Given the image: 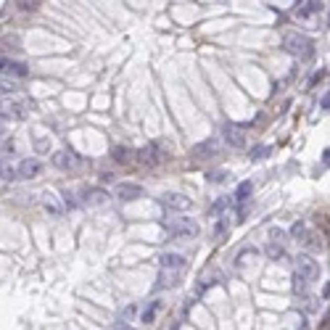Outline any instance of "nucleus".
Masks as SVG:
<instances>
[{
  "label": "nucleus",
  "instance_id": "obj_30",
  "mask_svg": "<svg viewBox=\"0 0 330 330\" xmlns=\"http://www.w3.org/2000/svg\"><path fill=\"white\" fill-rule=\"evenodd\" d=\"M320 106H322V111H330V90L325 95H322V101H320Z\"/></svg>",
  "mask_w": 330,
  "mask_h": 330
},
{
  "label": "nucleus",
  "instance_id": "obj_6",
  "mask_svg": "<svg viewBox=\"0 0 330 330\" xmlns=\"http://www.w3.org/2000/svg\"><path fill=\"white\" fill-rule=\"evenodd\" d=\"M145 193L143 185H137V182H119L117 190H114V196L119 198V201H137Z\"/></svg>",
  "mask_w": 330,
  "mask_h": 330
},
{
  "label": "nucleus",
  "instance_id": "obj_31",
  "mask_svg": "<svg viewBox=\"0 0 330 330\" xmlns=\"http://www.w3.org/2000/svg\"><path fill=\"white\" fill-rule=\"evenodd\" d=\"M209 180H214V182L219 180V182H222V180H225V172H211V174H209Z\"/></svg>",
  "mask_w": 330,
  "mask_h": 330
},
{
  "label": "nucleus",
  "instance_id": "obj_22",
  "mask_svg": "<svg viewBox=\"0 0 330 330\" xmlns=\"http://www.w3.org/2000/svg\"><path fill=\"white\" fill-rule=\"evenodd\" d=\"M251 256H256V251H251V248H248V251H243V254L235 259V267H246V264L251 262Z\"/></svg>",
  "mask_w": 330,
  "mask_h": 330
},
{
  "label": "nucleus",
  "instance_id": "obj_7",
  "mask_svg": "<svg viewBox=\"0 0 330 330\" xmlns=\"http://www.w3.org/2000/svg\"><path fill=\"white\" fill-rule=\"evenodd\" d=\"M161 204H164V209H169V211H188L190 206H193V201H190L188 196H180V193H166L161 198Z\"/></svg>",
  "mask_w": 330,
  "mask_h": 330
},
{
  "label": "nucleus",
  "instance_id": "obj_4",
  "mask_svg": "<svg viewBox=\"0 0 330 330\" xmlns=\"http://www.w3.org/2000/svg\"><path fill=\"white\" fill-rule=\"evenodd\" d=\"M40 204H42V209L50 214V217H61V214L66 211V206L58 201V196L53 193V190H42L40 193Z\"/></svg>",
  "mask_w": 330,
  "mask_h": 330
},
{
  "label": "nucleus",
  "instance_id": "obj_13",
  "mask_svg": "<svg viewBox=\"0 0 330 330\" xmlns=\"http://www.w3.org/2000/svg\"><path fill=\"white\" fill-rule=\"evenodd\" d=\"M222 135H225L227 145H233V148H241V145L246 143V137H243V132H241V127H235V124H227L225 129H222Z\"/></svg>",
  "mask_w": 330,
  "mask_h": 330
},
{
  "label": "nucleus",
  "instance_id": "obj_10",
  "mask_svg": "<svg viewBox=\"0 0 330 330\" xmlns=\"http://www.w3.org/2000/svg\"><path fill=\"white\" fill-rule=\"evenodd\" d=\"M106 201H109V193H106L103 188H87L85 193H82V204L90 206V209H93V206H103Z\"/></svg>",
  "mask_w": 330,
  "mask_h": 330
},
{
  "label": "nucleus",
  "instance_id": "obj_21",
  "mask_svg": "<svg viewBox=\"0 0 330 330\" xmlns=\"http://www.w3.org/2000/svg\"><path fill=\"white\" fill-rule=\"evenodd\" d=\"M135 314H137V304H129V306H124V309H122L119 320H122V322H127V320H132Z\"/></svg>",
  "mask_w": 330,
  "mask_h": 330
},
{
  "label": "nucleus",
  "instance_id": "obj_26",
  "mask_svg": "<svg viewBox=\"0 0 330 330\" xmlns=\"http://www.w3.org/2000/svg\"><path fill=\"white\" fill-rule=\"evenodd\" d=\"M16 5H19V11H35L40 3H35V0H19Z\"/></svg>",
  "mask_w": 330,
  "mask_h": 330
},
{
  "label": "nucleus",
  "instance_id": "obj_33",
  "mask_svg": "<svg viewBox=\"0 0 330 330\" xmlns=\"http://www.w3.org/2000/svg\"><path fill=\"white\" fill-rule=\"evenodd\" d=\"M322 166H330V148L322 153Z\"/></svg>",
  "mask_w": 330,
  "mask_h": 330
},
{
  "label": "nucleus",
  "instance_id": "obj_27",
  "mask_svg": "<svg viewBox=\"0 0 330 330\" xmlns=\"http://www.w3.org/2000/svg\"><path fill=\"white\" fill-rule=\"evenodd\" d=\"M304 230H306V227H304V222H296V225H293V227H290V235H293V238H296V241H301Z\"/></svg>",
  "mask_w": 330,
  "mask_h": 330
},
{
  "label": "nucleus",
  "instance_id": "obj_5",
  "mask_svg": "<svg viewBox=\"0 0 330 330\" xmlns=\"http://www.w3.org/2000/svg\"><path fill=\"white\" fill-rule=\"evenodd\" d=\"M40 172H42V161L40 159H24L16 166V177L19 180H35Z\"/></svg>",
  "mask_w": 330,
  "mask_h": 330
},
{
  "label": "nucleus",
  "instance_id": "obj_34",
  "mask_svg": "<svg viewBox=\"0 0 330 330\" xmlns=\"http://www.w3.org/2000/svg\"><path fill=\"white\" fill-rule=\"evenodd\" d=\"M328 21H330V19H328Z\"/></svg>",
  "mask_w": 330,
  "mask_h": 330
},
{
  "label": "nucleus",
  "instance_id": "obj_19",
  "mask_svg": "<svg viewBox=\"0 0 330 330\" xmlns=\"http://www.w3.org/2000/svg\"><path fill=\"white\" fill-rule=\"evenodd\" d=\"M156 309H159V301H148V306H145V312H143V322H151L153 317H156Z\"/></svg>",
  "mask_w": 330,
  "mask_h": 330
},
{
  "label": "nucleus",
  "instance_id": "obj_14",
  "mask_svg": "<svg viewBox=\"0 0 330 330\" xmlns=\"http://www.w3.org/2000/svg\"><path fill=\"white\" fill-rule=\"evenodd\" d=\"M320 11H322V3H320V0H309V3H298L296 16H298V19H309V16H314V13H320Z\"/></svg>",
  "mask_w": 330,
  "mask_h": 330
},
{
  "label": "nucleus",
  "instance_id": "obj_23",
  "mask_svg": "<svg viewBox=\"0 0 330 330\" xmlns=\"http://www.w3.org/2000/svg\"><path fill=\"white\" fill-rule=\"evenodd\" d=\"M0 90H3V95H11V93H16V85H13L8 77H3V82H0Z\"/></svg>",
  "mask_w": 330,
  "mask_h": 330
},
{
  "label": "nucleus",
  "instance_id": "obj_24",
  "mask_svg": "<svg viewBox=\"0 0 330 330\" xmlns=\"http://www.w3.org/2000/svg\"><path fill=\"white\" fill-rule=\"evenodd\" d=\"M127 148H114V161H119V164H127L129 161V156H127Z\"/></svg>",
  "mask_w": 330,
  "mask_h": 330
},
{
  "label": "nucleus",
  "instance_id": "obj_18",
  "mask_svg": "<svg viewBox=\"0 0 330 330\" xmlns=\"http://www.w3.org/2000/svg\"><path fill=\"white\" fill-rule=\"evenodd\" d=\"M227 206H230V198H219V201L217 204H214L211 206V217H222V214H225V209H227Z\"/></svg>",
  "mask_w": 330,
  "mask_h": 330
},
{
  "label": "nucleus",
  "instance_id": "obj_3",
  "mask_svg": "<svg viewBox=\"0 0 330 330\" xmlns=\"http://www.w3.org/2000/svg\"><path fill=\"white\" fill-rule=\"evenodd\" d=\"M296 272L301 275L306 283H314V280L320 278V264L314 262L309 254H298L296 256Z\"/></svg>",
  "mask_w": 330,
  "mask_h": 330
},
{
  "label": "nucleus",
  "instance_id": "obj_20",
  "mask_svg": "<svg viewBox=\"0 0 330 330\" xmlns=\"http://www.w3.org/2000/svg\"><path fill=\"white\" fill-rule=\"evenodd\" d=\"M267 156H270V145H256V148L251 151V159H254V161L267 159Z\"/></svg>",
  "mask_w": 330,
  "mask_h": 330
},
{
  "label": "nucleus",
  "instance_id": "obj_8",
  "mask_svg": "<svg viewBox=\"0 0 330 330\" xmlns=\"http://www.w3.org/2000/svg\"><path fill=\"white\" fill-rule=\"evenodd\" d=\"M77 164H80V159H77V153L72 148H64V151L53 153V166H58V169H74Z\"/></svg>",
  "mask_w": 330,
  "mask_h": 330
},
{
  "label": "nucleus",
  "instance_id": "obj_17",
  "mask_svg": "<svg viewBox=\"0 0 330 330\" xmlns=\"http://www.w3.org/2000/svg\"><path fill=\"white\" fill-rule=\"evenodd\" d=\"M140 161H143V164H156V161H159L156 145H148V148H143V151H140Z\"/></svg>",
  "mask_w": 330,
  "mask_h": 330
},
{
  "label": "nucleus",
  "instance_id": "obj_32",
  "mask_svg": "<svg viewBox=\"0 0 330 330\" xmlns=\"http://www.w3.org/2000/svg\"><path fill=\"white\" fill-rule=\"evenodd\" d=\"M114 330H132V328H129L127 322H122V320H119V322H114Z\"/></svg>",
  "mask_w": 330,
  "mask_h": 330
},
{
  "label": "nucleus",
  "instance_id": "obj_16",
  "mask_svg": "<svg viewBox=\"0 0 330 330\" xmlns=\"http://www.w3.org/2000/svg\"><path fill=\"white\" fill-rule=\"evenodd\" d=\"M267 256L270 259H275V262H278L280 256H286V248H283V241H270V246H267Z\"/></svg>",
  "mask_w": 330,
  "mask_h": 330
},
{
  "label": "nucleus",
  "instance_id": "obj_2",
  "mask_svg": "<svg viewBox=\"0 0 330 330\" xmlns=\"http://www.w3.org/2000/svg\"><path fill=\"white\" fill-rule=\"evenodd\" d=\"M164 230L172 238H196L201 227H198V222L190 219V217H174V219L164 222Z\"/></svg>",
  "mask_w": 330,
  "mask_h": 330
},
{
  "label": "nucleus",
  "instance_id": "obj_11",
  "mask_svg": "<svg viewBox=\"0 0 330 330\" xmlns=\"http://www.w3.org/2000/svg\"><path fill=\"white\" fill-rule=\"evenodd\" d=\"M159 270H174V272H185V259L180 254H164L159 259Z\"/></svg>",
  "mask_w": 330,
  "mask_h": 330
},
{
  "label": "nucleus",
  "instance_id": "obj_1",
  "mask_svg": "<svg viewBox=\"0 0 330 330\" xmlns=\"http://www.w3.org/2000/svg\"><path fill=\"white\" fill-rule=\"evenodd\" d=\"M312 40L306 35L301 32H286L283 35V50L290 53V56H296V58H309L312 56Z\"/></svg>",
  "mask_w": 330,
  "mask_h": 330
},
{
  "label": "nucleus",
  "instance_id": "obj_29",
  "mask_svg": "<svg viewBox=\"0 0 330 330\" xmlns=\"http://www.w3.org/2000/svg\"><path fill=\"white\" fill-rule=\"evenodd\" d=\"M225 230H227V219H222L219 225H214V238H222V235H225Z\"/></svg>",
  "mask_w": 330,
  "mask_h": 330
},
{
  "label": "nucleus",
  "instance_id": "obj_12",
  "mask_svg": "<svg viewBox=\"0 0 330 330\" xmlns=\"http://www.w3.org/2000/svg\"><path fill=\"white\" fill-rule=\"evenodd\" d=\"M180 275H182V272H174V270H159V283H156V290L174 288V286L180 283Z\"/></svg>",
  "mask_w": 330,
  "mask_h": 330
},
{
  "label": "nucleus",
  "instance_id": "obj_9",
  "mask_svg": "<svg viewBox=\"0 0 330 330\" xmlns=\"http://www.w3.org/2000/svg\"><path fill=\"white\" fill-rule=\"evenodd\" d=\"M0 69H3V77H8V80L11 77H19L21 80V77L29 74V66L21 64V61H13V58H3L0 61Z\"/></svg>",
  "mask_w": 330,
  "mask_h": 330
},
{
  "label": "nucleus",
  "instance_id": "obj_15",
  "mask_svg": "<svg viewBox=\"0 0 330 330\" xmlns=\"http://www.w3.org/2000/svg\"><path fill=\"white\" fill-rule=\"evenodd\" d=\"M251 190H254V182L251 180H243L241 185H238V190H235V204H246L251 198Z\"/></svg>",
  "mask_w": 330,
  "mask_h": 330
},
{
  "label": "nucleus",
  "instance_id": "obj_28",
  "mask_svg": "<svg viewBox=\"0 0 330 330\" xmlns=\"http://www.w3.org/2000/svg\"><path fill=\"white\" fill-rule=\"evenodd\" d=\"M16 180V169L13 166H3V182H13Z\"/></svg>",
  "mask_w": 330,
  "mask_h": 330
},
{
  "label": "nucleus",
  "instance_id": "obj_25",
  "mask_svg": "<svg viewBox=\"0 0 330 330\" xmlns=\"http://www.w3.org/2000/svg\"><path fill=\"white\" fill-rule=\"evenodd\" d=\"M293 290H296V293H304V290H306V280L298 272L293 275Z\"/></svg>",
  "mask_w": 330,
  "mask_h": 330
}]
</instances>
